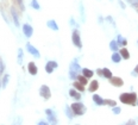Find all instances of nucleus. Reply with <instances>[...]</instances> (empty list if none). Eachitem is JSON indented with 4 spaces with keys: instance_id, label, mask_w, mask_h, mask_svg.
I'll return each mask as SVG.
<instances>
[{
    "instance_id": "obj_7",
    "label": "nucleus",
    "mask_w": 138,
    "mask_h": 125,
    "mask_svg": "<svg viewBox=\"0 0 138 125\" xmlns=\"http://www.w3.org/2000/svg\"><path fill=\"white\" fill-rule=\"evenodd\" d=\"M57 67H58L57 62H55V61H48V63L45 64V72L48 73V74H51Z\"/></svg>"
},
{
    "instance_id": "obj_4",
    "label": "nucleus",
    "mask_w": 138,
    "mask_h": 125,
    "mask_svg": "<svg viewBox=\"0 0 138 125\" xmlns=\"http://www.w3.org/2000/svg\"><path fill=\"white\" fill-rule=\"evenodd\" d=\"M71 41H73L74 45L79 49L82 48V42H81V37H80V34L77 30H74L73 31V35H71Z\"/></svg>"
},
{
    "instance_id": "obj_30",
    "label": "nucleus",
    "mask_w": 138,
    "mask_h": 125,
    "mask_svg": "<svg viewBox=\"0 0 138 125\" xmlns=\"http://www.w3.org/2000/svg\"><path fill=\"white\" fill-rule=\"evenodd\" d=\"M17 1V4L19 5V7H20V10L22 11H24L25 10V5H24V0H15Z\"/></svg>"
},
{
    "instance_id": "obj_36",
    "label": "nucleus",
    "mask_w": 138,
    "mask_h": 125,
    "mask_svg": "<svg viewBox=\"0 0 138 125\" xmlns=\"http://www.w3.org/2000/svg\"><path fill=\"white\" fill-rule=\"evenodd\" d=\"M118 3L120 4V7H121V9H125V7H126V6H125V4H124L123 1H121V0H119V1H118Z\"/></svg>"
},
{
    "instance_id": "obj_29",
    "label": "nucleus",
    "mask_w": 138,
    "mask_h": 125,
    "mask_svg": "<svg viewBox=\"0 0 138 125\" xmlns=\"http://www.w3.org/2000/svg\"><path fill=\"white\" fill-rule=\"evenodd\" d=\"M105 105H108V106H111V107H114V106H117V103L114 101V100L106 99L105 100Z\"/></svg>"
},
{
    "instance_id": "obj_41",
    "label": "nucleus",
    "mask_w": 138,
    "mask_h": 125,
    "mask_svg": "<svg viewBox=\"0 0 138 125\" xmlns=\"http://www.w3.org/2000/svg\"><path fill=\"white\" fill-rule=\"evenodd\" d=\"M137 105H138V100H137Z\"/></svg>"
},
{
    "instance_id": "obj_27",
    "label": "nucleus",
    "mask_w": 138,
    "mask_h": 125,
    "mask_svg": "<svg viewBox=\"0 0 138 125\" xmlns=\"http://www.w3.org/2000/svg\"><path fill=\"white\" fill-rule=\"evenodd\" d=\"M118 47H119L118 42H117V41H111L110 48H111V50H112V51H118Z\"/></svg>"
},
{
    "instance_id": "obj_19",
    "label": "nucleus",
    "mask_w": 138,
    "mask_h": 125,
    "mask_svg": "<svg viewBox=\"0 0 138 125\" xmlns=\"http://www.w3.org/2000/svg\"><path fill=\"white\" fill-rule=\"evenodd\" d=\"M23 60H24V51H23L22 48H19L18 49V56H17V62H18V64H22Z\"/></svg>"
},
{
    "instance_id": "obj_40",
    "label": "nucleus",
    "mask_w": 138,
    "mask_h": 125,
    "mask_svg": "<svg viewBox=\"0 0 138 125\" xmlns=\"http://www.w3.org/2000/svg\"><path fill=\"white\" fill-rule=\"evenodd\" d=\"M0 88H1V80H0Z\"/></svg>"
},
{
    "instance_id": "obj_11",
    "label": "nucleus",
    "mask_w": 138,
    "mask_h": 125,
    "mask_svg": "<svg viewBox=\"0 0 138 125\" xmlns=\"http://www.w3.org/2000/svg\"><path fill=\"white\" fill-rule=\"evenodd\" d=\"M11 16H12V18H13V22H14V25L17 26V28H19V26H20V24H19L18 12L15 11V9H14L13 6H11Z\"/></svg>"
},
{
    "instance_id": "obj_20",
    "label": "nucleus",
    "mask_w": 138,
    "mask_h": 125,
    "mask_svg": "<svg viewBox=\"0 0 138 125\" xmlns=\"http://www.w3.org/2000/svg\"><path fill=\"white\" fill-rule=\"evenodd\" d=\"M81 72H82V74L85 75L86 78H88V79L93 78V75H94V72H93V70H91V69H88V68H83Z\"/></svg>"
},
{
    "instance_id": "obj_24",
    "label": "nucleus",
    "mask_w": 138,
    "mask_h": 125,
    "mask_svg": "<svg viewBox=\"0 0 138 125\" xmlns=\"http://www.w3.org/2000/svg\"><path fill=\"white\" fill-rule=\"evenodd\" d=\"M9 80H10V75L5 74L4 75V78H3V80H1V88H6L7 84H9Z\"/></svg>"
},
{
    "instance_id": "obj_35",
    "label": "nucleus",
    "mask_w": 138,
    "mask_h": 125,
    "mask_svg": "<svg viewBox=\"0 0 138 125\" xmlns=\"http://www.w3.org/2000/svg\"><path fill=\"white\" fill-rule=\"evenodd\" d=\"M96 74L99 76H104V73H102V69H96Z\"/></svg>"
},
{
    "instance_id": "obj_3",
    "label": "nucleus",
    "mask_w": 138,
    "mask_h": 125,
    "mask_svg": "<svg viewBox=\"0 0 138 125\" xmlns=\"http://www.w3.org/2000/svg\"><path fill=\"white\" fill-rule=\"evenodd\" d=\"M39 95L43 98L44 100H49L51 98V92H50L49 86L46 85H42L39 87Z\"/></svg>"
},
{
    "instance_id": "obj_26",
    "label": "nucleus",
    "mask_w": 138,
    "mask_h": 125,
    "mask_svg": "<svg viewBox=\"0 0 138 125\" xmlns=\"http://www.w3.org/2000/svg\"><path fill=\"white\" fill-rule=\"evenodd\" d=\"M102 73H104V78L108 79V80L113 76V75H112V72H111L108 68H104V69H102Z\"/></svg>"
},
{
    "instance_id": "obj_33",
    "label": "nucleus",
    "mask_w": 138,
    "mask_h": 125,
    "mask_svg": "<svg viewBox=\"0 0 138 125\" xmlns=\"http://www.w3.org/2000/svg\"><path fill=\"white\" fill-rule=\"evenodd\" d=\"M112 112H113L114 114H119V113L121 112V110H120V107H117V106H114L113 109H112Z\"/></svg>"
},
{
    "instance_id": "obj_21",
    "label": "nucleus",
    "mask_w": 138,
    "mask_h": 125,
    "mask_svg": "<svg viewBox=\"0 0 138 125\" xmlns=\"http://www.w3.org/2000/svg\"><path fill=\"white\" fill-rule=\"evenodd\" d=\"M117 42H118L119 45H123V47H125L126 44H127V39L124 38L121 35H118V36H117Z\"/></svg>"
},
{
    "instance_id": "obj_31",
    "label": "nucleus",
    "mask_w": 138,
    "mask_h": 125,
    "mask_svg": "<svg viewBox=\"0 0 138 125\" xmlns=\"http://www.w3.org/2000/svg\"><path fill=\"white\" fill-rule=\"evenodd\" d=\"M4 70H5V64H4L3 59L0 57V74H1V73H4Z\"/></svg>"
},
{
    "instance_id": "obj_18",
    "label": "nucleus",
    "mask_w": 138,
    "mask_h": 125,
    "mask_svg": "<svg viewBox=\"0 0 138 125\" xmlns=\"http://www.w3.org/2000/svg\"><path fill=\"white\" fill-rule=\"evenodd\" d=\"M73 87L75 88V89H77L79 92H83V91H85V85H82L80 81H75V82H74Z\"/></svg>"
},
{
    "instance_id": "obj_6",
    "label": "nucleus",
    "mask_w": 138,
    "mask_h": 125,
    "mask_svg": "<svg viewBox=\"0 0 138 125\" xmlns=\"http://www.w3.org/2000/svg\"><path fill=\"white\" fill-rule=\"evenodd\" d=\"M45 114H46V117H48V122H49V123H51V124H57V123H58L57 118H56L55 112H54L52 110L46 109L45 110Z\"/></svg>"
},
{
    "instance_id": "obj_10",
    "label": "nucleus",
    "mask_w": 138,
    "mask_h": 125,
    "mask_svg": "<svg viewBox=\"0 0 138 125\" xmlns=\"http://www.w3.org/2000/svg\"><path fill=\"white\" fill-rule=\"evenodd\" d=\"M28 72L30 73V75H36L38 73V68H37L36 63L32 62V61L28 63Z\"/></svg>"
},
{
    "instance_id": "obj_25",
    "label": "nucleus",
    "mask_w": 138,
    "mask_h": 125,
    "mask_svg": "<svg viewBox=\"0 0 138 125\" xmlns=\"http://www.w3.org/2000/svg\"><path fill=\"white\" fill-rule=\"evenodd\" d=\"M77 81H80L82 85H87V82H88V78H86L85 75H77V78H76Z\"/></svg>"
},
{
    "instance_id": "obj_22",
    "label": "nucleus",
    "mask_w": 138,
    "mask_h": 125,
    "mask_svg": "<svg viewBox=\"0 0 138 125\" xmlns=\"http://www.w3.org/2000/svg\"><path fill=\"white\" fill-rule=\"evenodd\" d=\"M69 95H70L71 98H74V99H76V100L81 99V94L79 93L76 89H70V91H69Z\"/></svg>"
},
{
    "instance_id": "obj_16",
    "label": "nucleus",
    "mask_w": 138,
    "mask_h": 125,
    "mask_svg": "<svg viewBox=\"0 0 138 125\" xmlns=\"http://www.w3.org/2000/svg\"><path fill=\"white\" fill-rule=\"evenodd\" d=\"M111 59H112V61H113L114 63H119L120 61H121V59H123V57H121L120 53H118V51H114L113 55H112V57H111Z\"/></svg>"
},
{
    "instance_id": "obj_15",
    "label": "nucleus",
    "mask_w": 138,
    "mask_h": 125,
    "mask_svg": "<svg viewBox=\"0 0 138 125\" xmlns=\"http://www.w3.org/2000/svg\"><path fill=\"white\" fill-rule=\"evenodd\" d=\"M93 101H94L96 105H99V106L105 105V100L102 99L100 95H98V94H94V95H93Z\"/></svg>"
},
{
    "instance_id": "obj_17",
    "label": "nucleus",
    "mask_w": 138,
    "mask_h": 125,
    "mask_svg": "<svg viewBox=\"0 0 138 125\" xmlns=\"http://www.w3.org/2000/svg\"><path fill=\"white\" fill-rule=\"evenodd\" d=\"M64 112H66V114H67V117L69 119H73L74 118V116H75V113L73 112V110H71V107L70 106H66V109H64Z\"/></svg>"
},
{
    "instance_id": "obj_39",
    "label": "nucleus",
    "mask_w": 138,
    "mask_h": 125,
    "mask_svg": "<svg viewBox=\"0 0 138 125\" xmlns=\"http://www.w3.org/2000/svg\"><path fill=\"white\" fill-rule=\"evenodd\" d=\"M135 120H130V122H127V124H135Z\"/></svg>"
},
{
    "instance_id": "obj_38",
    "label": "nucleus",
    "mask_w": 138,
    "mask_h": 125,
    "mask_svg": "<svg viewBox=\"0 0 138 125\" xmlns=\"http://www.w3.org/2000/svg\"><path fill=\"white\" fill-rule=\"evenodd\" d=\"M135 73L138 75V64H137V66H136V68H135Z\"/></svg>"
},
{
    "instance_id": "obj_13",
    "label": "nucleus",
    "mask_w": 138,
    "mask_h": 125,
    "mask_svg": "<svg viewBox=\"0 0 138 125\" xmlns=\"http://www.w3.org/2000/svg\"><path fill=\"white\" fill-rule=\"evenodd\" d=\"M70 70L76 72V73H79L80 70H82V69H81V67H80V64L77 63V60H74L73 62L70 63Z\"/></svg>"
},
{
    "instance_id": "obj_34",
    "label": "nucleus",
    "mask_w": 138,
    "mask_h": 125,
    "mask_svg": "<svg viewBox=\"0 0 138 125\" xmlns=\"http://www.w3.org/2000/svg\"><path fill=\"white\" fill-rule=\"evenodd\" d=\"M106 20H107V22H110L111 24L113 25V26H114V25H116V24H114V20H113V18H112V17H110V16H108V17H106Z\"/></svg>"
},
{
    "instance_id": "obj_32",
    "label": "nucleus",
    "mask_w": 138,
    "mask_h": 125,
    "mask_svg": "<svg viewBox=\"0 0 138 125\" xmlns=\"http://www.w3.org/2000/svg\"><path fill=\"white\" fill-rule=\"evenodd\" d=\"M77 73L76 72H73V70H69V76H70V79H76L77 78Z\"/></svg>"
},
{
    "instance_id": "obj_5",
    "label": "nucleus",
    "mask_w": 138,
    "mask_h": 125,
    "mask_svg": "<svg viewBox=\"0 0 138 125\" xmlns=\"http://www.w3.org/2000/svg\"><path fill=\"white\" fill-rule=\"evenodd\" d=\"M25 48H26V51H28V53L30 54V55H32L34 57H36V59H39V57H40L39 51H38V50H37L36 48H35L31 43H26Z\"/></svg>"
},
{
    "instance_id": "obj_12",
    "label": "nucleus",
    "mask_w": 138,
    "mask_h": 125,
    "mask_svg": "<svg viewBox=\"0 0 138 125\" xmlns=\"http://www.w3.org/2000/svg\"><path fill=\"white\" fill-rule=\"evenodd\" d=\"M46 26H48L49 29H51V30H54V31H58V25L54 19L48 20V22H46Z\"/></svg>"
},
{
    "instance_id": "obj_23",
    "label": "nucleus",
    "mask_w": 138,
    "mask_h": 125,
    "mask_svg": "<svg viewBox=\"0 0 138 125\" xmlns=\"http://www.w3.org/2000/svg\"><path fill=\"white\" fill-rule=\"evenodd\" d=\"M119 53H120V55H121V57H123V59H125V60H129L130 59V53H129V50L126 49V48L120 49Z\"/></svg>"
},
{
    "instance_id": "obj_28",
    "label": "nucleus",
    "mask_w": 138,
    "mask_h": 125,
    "mask_svg": "<svg viewBox=\"0 0 138 125\" xmlns=\"http://www.w3.org/2000/svg\"><path fill=\"white\" fill-rule=\"evenodd\" d=\"M30 6L32 7V9L37 10V11H39V10H40V5H39V4H38V1H37V0H31Z\"/></svg>"
},
{
    "instance_id": "obj_14",
    "label": "nucleus",
    "mask_w": 138,
    "mask_h": 125,
    "mask_svg": "<svg viewBox=\"0 0 138 125\" xmlns=\"http://www.w3.org/2000/svg\"><path fill=\"white\" fill-rule=\"evenodd\" d=\"M99 88V82H98V80H93L91 84H89V86H88V91L89 92H95L96 89Z\"/></svg>"
},
{
    "instance_id": "obj_8",
    "label": "nucleus",
    "mask_w": 138,
    "mask_h": 125,
    "mask_svg": "<svg viewBox=\"0 0 138 125\" xmlns=\"http://www.w3.org/2000/svg\"><path fill=\"white\" fill-rule=\"evenodd\" d=\"M110 84L112 86H114V87H121L124 85V81H123V79L119 78V76H112L110 79Z\"/></svg>"
},
{
    "instance_id": "obj_37",
    "label": "nucleus",
    "mask_w": 138,
    "mask_h": 125,
    "mask_svg": "<svg viewBox=\"0 0 138 125\" xmlns=\"http://www.w3.org/2000/svg\"><path fill=\"white\" fill-rule=\"evenodd\" d=\"M37 124H38V125H46V124H48V123H46V122H44V120H39V122L37 123Z\"/></svg>"
},
{
    "instance_id": "obj_2",
    "label": "nucleus",
    "mask_w": 138,
    "mask_h": 125,
    "mask_svg": "<svg viewBox=\"0 0 138 125\" xmlns=\"http://www.w3.org/2000/svg\"><path fill=\"white\" fill-rule=\"evenodd\" d=\"M70 107H71V110H73V112L75 113V116H82L87 111L86 106H85L82 103H74L70 105Z\"/></svg>"
},
{
    "instance_id": "obj_9",
    "label": "nucleus",
    "mask_w": 138,
    "mask_h": 125,
    "mask_svg": "<svg viewBox=\"0 0 138 125\" xmlns=\"http://www.w3.org/2000/svg\"><path fill=\"white\" fill-rule=\"evenodd\" d=\"M23 32H24L25 37H32V35H34V28L31 26L30 24H24L23 25Z\"/></svg>"
},
{
    "instance_id": "obj_1",
    "label": "nucleus",
    "mask_w": 138,
    "mask_h": 125,
    "mask_svg": "<svg viewBox=\"0 0 138 125\" xmlns=\"http://www.w3.org/2000/svg\"><path fill=\"white\" fill-rule=\"evenodd\" d=\"M120 103L126 104V105H132L135 106L137 105V94L135 92H131V93H121L119 97Z\"/></svg>"
}]
</instances>
